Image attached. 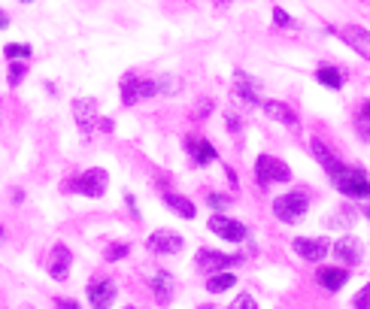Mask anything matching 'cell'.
Segmentation results:
<instances>
[{"instance_id": "obj_1", "label": "cell", "mask_w": 370, "mask_h": 309, "mask_svg": "<svg viewBox=\"0 0 370 309\" xmlns=\"http://www.w3.org/2000/svg\"><path fill=\"white\" fill-rule=\"evenodd\" d=\"M306 209H310V198H306L304 191H289L282 194V198L274 200V215L282 224H298L304 221Z\"/></svg>"}, {"instance_id": "obj_2", "label": "cell", "mask_w": 370, "mask_h": 309, "mask_svg": "<svg viewBox=\"0 0 370 309\" xmlns=\"http://www.w3.org/2000/svg\"><path fill=\"white\" fill-rule=\"evenodd\" d=\"M334 185H337V191L346 194V198H355V200L370 198V179H367L365 170H358V167H343V170L334 176Z\"/></svg>"}, {"instance_id": "obj_3", "label": "cell", "mask_w": 370, "mask_h": 309, "mask_svg": "<svg viewBox=\"0 0 370 309\" xmlns=\"http://www.w3.org/2000/svg\"><path fill=\"white\" fill-rule=\"evenodd\" d=\"M158 94V79H137L134 73H128L122 79V103L124 107H134V103L146 100V97H155Z\"/></svg>"}, {"instance_id": "obj_4", "label": "cell", "mask_w": 370, "mask_h": 309, "mask_svg": "<svg viewBox=\"0 0 370 309\" xmlns=\"http://www.w3.org/2000/svg\"><path fill=\"white\" fill-rule=\"evenodd\" d=\"M107 185H109L107 170L92 167V170H85L73 185H70V191H79V194H85V198H103V194H107Z\"/></svg>"}, {"instance_id": "obj_5", "label": "cell", "mask_w": 370, "mask_h": 309, "mask_svg": "<svg viewBox=\"0 0 370 309\" xmlns=\"http://www.w3.org/2000/svg\"><path fill=\"white\" fill-rule=\"evenodd\" d=\"M255 179L261 182V185H270V182H289L291 179V170L279 158L261 154V158L255 161Z\"/></svg>"}, {"instance_id": "obj_6", "label": "cell", "mask_w": 370, "mask_h": 309, "mask_svg": "<svg viewBox=\"0 0 370 309\" xmlns=\"http://www.w3.org/2000/svg\"><path fill=\"white\" fill-rule=\"evenodd\" d=\"M73 118H76V124H79L82 137H92L94 128L101 124V118H97V100H94V97H79V100H73Z\"/></svg>"}, {"instance_id": "obj_7", "label": "cell", "mask_w": 370, "mask_h": 309, "mask_svg": "<svg viewBox=\"0 0 370 309\" xmlns=\"http://www.w3.org/2000/svg\"><path fill=\"white\" fill-rule=\"evenodd\" d=\"M209 230H213V234H219L222 240H228V243H243L249 237L246 224L228 219V215H222V213H215L213 219H209Z\"/></svg>"}, {"instance_id": "obj_8", "label": "cell", "mask_w": 370, "mask_h": 309, "mask_svg": "<svg viewBox=\"0 0 370 309\" xmlns=\"http://www.w3.org/2000/svg\"><path fill=\"white\" fill-rule=\"evenodd\" d=\"M194 261H198L200 273H219V270H228V267H237L243 261V255H222V252H213V249H200Z\"/></svg>"}, {"instance_id": "obj_9", "label": "cell", "mask_w": 370, "mask_h": 309, "mask_svg": "<svg viewBox=\"0 0 370 309\" xmlns=\"http://www.w3.org/2000/svg\"><path fill=\"white\" fill-rule=\"evenodd\" d=\"M152 252H158V255H176V252H183L185 240L179 234H173V230H155V234L146 240Z\"/></svg>"}, {"instance_id": "obj_10", "label": "cell", "mask_w": 370, "mask_h": 309, "mask_svg": "<svg viewBox=\"0 0 370 309\" xmlns=\"http://www.w3.org/2000/svg\"><path fill=\"white\" fill-rule=\"evenodd\" d=\"M291 249H295L304 261H322L331 245H328L322 237H298V240L291 243Z\"/></svg>"}, {"instance_id": "obj_11", "label": "cell", "mask_w": 370, "mask_h": 309, "mask_svg": "<svg viewBox=\"0 0 370 309\" xmlns=\"http://www.w3.org/2000/svg\"><path fill=\"white\" fill-rule=\"evenodd\" d=\"M234 91H237V97H240V100L249 103V107L261 103V88H258V82L246 73V70H234Z\"/></svg>"}, {"instance_id": "obj_12", "label": "cell", "mask_w": 370, "mask_h": 309, "mask_svg": "<svg viewBox=\"0 0 370 309\" xmlns=\"http://www.w3.org/2000/svg\"><path fill=\"white\" fill-rule=\"evenodd\" d=\"M70 264H73V255H70V249H67L64 243H58L52 249V261H49V273H52L55 282H67Z\"/></svg>"}, {"instance_id": "obj_13", "label": "cell", "mask_w": 370, "mask_h": 309, "mask_svg": "<svg viewBox=\"0 0 370 309\" xmlns=\"http://www.w3.org/2000/svg\"><path fill=\"white\" fill-rule=\"evenodd\" d=\"M185 152L191 154V161L198 167H207V164H213L219 154H215V149L209 146V139H200V137H185Z\"/></svg>"}, {"instance_id": "obj_14", "label": "cell", "mask_w": 370, "mask_h": 309, "mask_svg": "<svg viewBox=\"0 0 370 309\" xmlns=\"http://www.w3.org/2000/svg\"><path fill=\"white\" fill-rule=\"evenodd\" d=\"M334 255H337V261H346L349 267L358 264L361 255H365V245H361L355 237H340L337 243H334Z\"/></svg>"}, {"instance_id": "obj_15", "label": "cell", "mask_w": 370, "mask_h": 309, "mask_svg": "<svg viewBox=\"0 0 370 309\" xmlns=\"http://www.w3.org/2000/svg\"><path fill=\"white\" fill-rule=\"evenodd\" d=\"M88 300H92V306H97V309H107L116 300V285L109 282V279H97V282L88 285Z\"/></svg>"}, {"instance_id": "obj_16", "label": "cell", "mask_w": 370, "mask_h": 309, "mask_svg": "<svg viewBox=\"0 0 370 309\" xmlns=\"http://www.w3.org/2000/svg\"><path fill=\"white\" fill-rule=\"evenodd\" d=\"M313 154H316V161L325 167V170H328V176H331V179L337 176V173L346 167L343 161H340L337 154H334V152H331V149H328V146L322 143V139H313Z\"/></svg>"}, {"instance_id": "obj_17", "label": "cell", "mask_w": 370, "mask_h": 309, "mask_svg": "<svg viewBox=\"0 0 370 309\" xmlns=\"http://www.w3.org/2000/svg\"><path fill=\"white\" fill-rule=\"evenodd\" d=\"M264 112H267L274 122L285 124V128H298V116L289 107H285L282 100H267V103H264Z\"/></svg>"}, {"instance_id": "obj_18", "label": "cell", "mask_w": 370, "mask_h": 309, "mask_svg": "<svg viewBox=\"0 0 370 309\" xmlns=\"http://www.w3.org/2000/svg\"><path fill=\"white\" fill-rule=\"evenodd\" d=\"M152 291H155L158 304L167 306V304H170V297H173V291H176V282H173L170 273H158V276L152 279Z\"/></svg>"}, {"instance_id": "obj_19", "label": "cell", "mask_w": 370, "mask_h": 309, "mask_svg": "<svg viewBox=\"0 0 370 309\" xmlns=\"http://www.w3.org/2000/svg\"><path fill=\"white\" fill-rule=\"evenodd\" d=\"M349 279V270H340V267H322L319 270V282H322L328 291H340Z\"/></svg>"}, {"instance_id": "obj_20", "label": "cell", "mask_w": 370, "mask_h": 309, "mask_svg": "<svg viewBox=\"0 0 370 309\" xmlns=\"http://www.w3.org/2000/svg\"><path fill=\"white\" fill-rule=\"evenodd\" d=\"M164 203L173 209V213L179 215V219H194V215H198V209H194V203L188 200V198H183V194H173V191H167V194H164Z\"/></svg>"}, {"instance_id": "obj_21", "label": "cell", "mask_w": 370, "mask_h": 309, "mask_svg": "<svg viewBox=\"0 0 370 309\" xmlns=\"http://www.w3.org/2000/svg\"><path fill=\"white\" fill-rule=\"evenodd\" d=\"M234 285H237V279L231 276V273H225V270L209 273V279H207V291L209 294H225V291H231Z\"/></svg>"}, {"instance_id": "obj_22", "label": "cell", "mask_w": 370, "mask_h": 309, "mask_svg": "<svg viewBox=\"0 0 370 309\" xmlns=\"http://www.w3.org/2000/svg\"><path fill=\"white\" fill-rule=\"evenodd\" d=\"M316 79L322 82V85H328L331 91H340V88H343V76H340V70H337V67L322 64V67L316 70Z\"/></svg>"}, {"instance_id": "obj_23", "label": "cell", "mask_w": 370, "mask_h": 309, "mask_svg": "<svg viewBox=\"0 0 370 309\" xmlns=\"http://www.w3.org/2000/svg\"><path fill=\"white\" fill-rule=\"evenodd\" d=\"M355 131H358V137L365 139V143H370V100H365V107L355 116Z\"/></svg>"}, {"instance_id": "obj_24", "label": "cell", "mask_w": 370, "mask_h": 309, "mask_svg": "<svg viewBox=\"0 0 370 309\" xmlns=\"http://www.w3.org/2000/svg\"><path fill=\"white\" fill-rule=\"evenodd\" d=\"M343 37H346V40H355L352 46L370 43V31H365V27H358V25H346V27H343Z\"/></svg>"}, {"instance_id": "obj_25", "label": "cell", "mask_w": 370, "mask_h": 309, "mask_svg": "<svg viewBox=\"0 0 370 309\" xmlns=\"http://www.w3.org/2000/svg\"><path fill=\"white\" fill-rule=\"evenodd\" d=\"M179 88H183V79H176V76H161L158 79V94H179Z\"/></svg>"}, {"instance_id": "obj_26", "label": "cell", "mask_w": 370, "mask_h": 309, "mask_svg": "<svg viewBox=\"0 0 370 309\" xmlns=\"http://www.w3.org/2000/svg\"><path fill=\"white\" fill-rule=\"evenodd\" d=\"M25 73H27V67L22 64V61H16V58H12V64H10V85H12V88H16V85H22Z\"/></svg>"}, {"instance_id": "obj_27", "label": "cell", "mask_w": 370, "mask_h": 309, "mask_svg": "<svg viewBox=\"0 0 370 309\" xmlns=\"http://www.w3.org/2000/svg\"><path fill=\"white\" fill-rule=\"evenodd\" d=\"M3 52H6V58H31V46H16V43H12V46H6L3 49Z\"/></svg>"}, {"instance_id": "obj_28", "label": "cell", "mask_w": 370, "mask_h": 309, "mask_svg": "<svg viewBox=\"0 0 370 309\" xmlns=\"http://www.w3.org/2000/svg\"><path fill=\"white\" fill-rule=\"evenodd\" d=\"M352 304L358 306V309H370V285H365L358 294H355V297H352Z\"/></svg>"}, {"instance_id": "obj_29", "label": "cell", "mask_w": 370, "mask_h": 309, "mask_svg": "<svg viewBox=\"0 0 370 309\" xmlns=\"http://www.w3.org/2000/svg\"><path fill=\"white\" fill-rule=\"evenodd\" d=\"M209 206L213 209H228L231 206V198H225V194H209Z\"/></svg>"}, {"instance_id": "obj_30", "label": "cell", "mask_w": 370, "mask_h": 309, "mask_svg": "<svg viewBox=\"0 0 370 309\" xmlns=\"http://www.w3.org/2000/svg\"><path fill=\"white\" fill-rule=\"evenodd\" d=\"M131 252V245H113V249L107 252V261H118V258H124Z\"/></svg>"}, {"instance_id": "obj_31", "label": "cell", "mask_w": 370, "mask_h": 309, "mask_svg": "<svg viewBox=\"0 0 370 309\" xmlns=\"http://www.w3.org/2000/svg\"><path fill=\"white\" fill-rule=\"evenodd\" d=\"M274 22H276L279 27H291V16H289L285 10H279V6H276V10H274Z\"/></svg>"}, {"instance_id": "obj_32", "label": "cell", "mask_w": 370, "mask_h": 309, "mask_svg": "<svg viewBox=\"0 0 370 309\" xmlns=\"http://www.w3.org/2000/svg\"><path fill=\"white\" fill-rule=\"evenodd\" d=\"M234 309H255V300L249 297V294H240V297L234 300Z\"/></svg>"}, {"instance_id": "obj_33", "label": "cell", "mask_w": 370, "mask_h": 309, "mask_svg": "<svg viewBox=\"0 0 370 309\" xmlns=\"http://www.w3.org/2000/svg\"><path fill=\"white\" fill-rule=\"evenodd\" d=\"M228 122H231V131H240V118H237L234 112H231V116H228Z\"/></svg>"}, {"instance_id": "obj_34", "label": "cell", "mask_w": 370, "mask_h": 309, "mask_svg": "<svg viewBox=\"0 0 370 309\" xmlns=\"http://www.w3.org/2000/svg\"><path fill=\"white\" fill-rule=\"evenodd\" d=\"M3 27H10V16H6V12L0 10V31H3Z\"/></svg>"}, {"instance_id": "obj_35", "label": "cell", "mask_w": 370, "mask_h": 309, "mask_svg": "<svg viewBox=\"0 0 370 309\" xmlns=\"http://www.w3.org/2000/svg\"><path fill=\"white\" fill-rule=\"evenodd\" d=\"M22 3H34V0H22Z\"/></svg>"}]
</instances>
